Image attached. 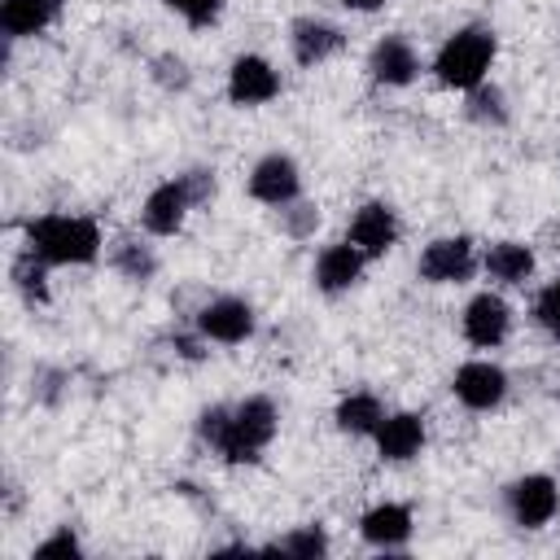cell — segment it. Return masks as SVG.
Here are the masks:
<instances>
[{"label":"cell","mask_w":560,"mask_h":560,"mask_svg":"<svg viewBox=\"0 0 560 560\" xmlns=\"http://www.w3.org/2000/svg\"><path fill=\"white\" fill-rule=\"evenodd\" d=\"M66 0H0V31L9 39H31L61 18Z\"/></svg>","instance_id":"cell-19"},{"label":"cell","mask_w":560,"mask_h":560,"mask_svg":"<svg viewBox=\"0 0 560 560\" xmlns=\"http://www.w3.org/2000/svg\"><path fill=\"white\" fill-rule=\"evenodd\" d=\"M538 271V254L525 241H490L481 249V276L494 289H521L525 280H534Z\"/></svg>","instance_id":"cell-17"},{"label":"cell","mask_w":560,"mask_h":560,"mask_svg":"<svg viewBox=\"0 0 560 560\" xmlns=\"http://www.w3.org/2000/svg\"><path fill=\"white\" fill-rule=\"evenodd\" d=\"M494 57H499V35H494V26L468 22V26L451 31V35L438 44L429 70H433V79H438L442 88H451V92H472V88H481V83L490 79Z\"/></svg>","instance_id":"cell-3"},{"label":"cell","mask_w":560,"mask_h":560,"mask_svg":"<svg viewBox=\"0 0 560 560\" xmlns=\"http://www.w3.org/2000/svg\"><path fill=\"white\" fill-rule=\"evenodd\" d=\"M109 267L122 280H131V284H149L158 276V254H153V245L127 236V241H114L109 245Z\"/></svg>","instance_id":"cell-21"},{"label":"cell","mask_w":560,"mask_h":560,"mask_svg":"<svg viewBox=\"0 0 560 560\" xmlns=\"http://www.w3.org/2000/svg\"><path fill=\"white\" fill-rule=\"evenodd\" d=\"M153 79L162 83V88H175V92H184L188 88V66H184V57H171V52H162L158 61H153Z\"/></svg>","instance_id":"cell-29"},{"label":"cell","mask_w":560,"mask_h":560,"mask_svg":"<svg viewBox=\"0 0 560 560\" xmlns=\"http://www.w3.org/2000/svg\"><path fill=\"white\" fill-rule=\"evenodd\" d=\"M508 385L512 381L494 359H464L455 368V376H451V394L468 411H494L508 398Z\"/></svg>","instance_id":"cell-11"},{"label":"cell","mask_w":560,"mask_h":560,"mask_svg":"<svg viewBox=\"0 0 560 560\" xmlns=\"http://www.w3.org/2000/svg\"><path fill=\"white\" fill-rule=\"evenodd\" d=\"M368 74L381 88H411L420 79V52L407 35H381L368 48Z\"/></svg>","instance_id":"cell-13"},{"label":"cell","mask_w":560,"mask_h":560,"mask_svg":"<svg viewBox=\"0 0 560 560\" xmlns=\"http://www.w3.org/2000/svg\"><path fill=\"white\" fill-rule=\"evenodd\" d=\"M249 197L258 206H271V210L298 201L302 197V166H298V158H289L280 149L276 153H262L249 166Z\"/></svg>","instance_id":"cell-12"},{"label":"cell","mask_w":560,"mask_h":560,"mask_svg":"<svg viewBox=\"0 0 560 560\" xmlns=\"http://www.w3.org/2000/svg\"><path fill=\"white\" fill-rule=\"evenodd\" d=\"M341 48H346V35H341V26L328 22V18H298V22L289 26V52H293V61H298L302 70H315V66L332 61Z\"/></svg>","instance_id":"cell-16"},{"label":"cell","mask_w":560,"mask_h":560,"mask_svg":"<svg viewBox=\"0 0 560 560\" xmlns=\"http://www.w3.org/2000/svg\"><path fill=\"white\" fill-rule=\"evenodd\" d=\"M328 529L324 525H298V529H289V534H280L267 551H280V556H298V560H319V556H328Z\"/></svg>","instance_id":"cell-23"},{"label":"cell","mask_w":560,"mask_h":560,"mask_svg":"<svg viewBox=\"0 0 560 560\" xmlns=\"http://www.w3.org/2000/svg\"><path fill=\"white\" fill-rule=\"evenodd\" d=\"M503 512L516 529H542L560 512V481L551 472H521L503 486Z\"/></svg>","instance_id":"cell-4"},{"label":"cell","mask_w":560,"mask_h":560,"mask_svg":"<svg viewBox=\"0 0 560 560\" xmlns=\"http://www.w3.org/2000/svg\"><path fill=\"white\" fill-rule=\"evenodd\" d=\"M223 88H228V101H232V105L258 109V105H267V101L280 96L284 79H280V70H276V61H267L262 52H241V57H232Z\"/></svg>","instance_id":"cell-8"},{"label":"cell","mask_w":560,"mask_h":560,"mask_svg":"<svg viewBox=\"0 0 560 560\" xmlns=\"http://www.w3.org/2000/svg\"><path fill=\"white\" fill-rule=\"evenodd\" d=\"M175 18H184L188 26H214L228 9V0H162Z\"/></svg>","instance_id":"cell-26"},{"label":"cell","mask_w":560,"mask_h":560,"mask_svg":"<svg viewBox=\"0 0 560 560\" xmlns=\"http://www.w3.org/2000/svg\"><path fill=\"white\" fill-rule=\"evenodd\" d=\"M280 433V411L267 394H249L241 402H214L197 416V438L232 468L258 464Z\"/></svg>","instance_id":"cell-1"},{"label":"cell","mask_w":560,"mask_h":560,"mask_svg":"<svg viewBox=\"0 0 560 560\" xmlns=\"http://www.w3.org/2000/svg\"><path fill=\"white\" fill-rule=\"evenodd\" d=\"M372 442H376L381 464H411L429 442V424L420 411H385Z\"/></svg>","instance_id":"cell-14"},{"label":"cell","mask_w":560,"mask_h":560,"mask_svg":"<svg viewBox=\"0 0 560 560\" xmlns=\"http://www.w3.org/2000/svg\"><path fill=\"white\" fill-rule=\"evenodd\" d=\"M9 280H13V289L35 306V302H48V262L39 258V254H31L26 245H22V254L9 262Z\"/></svg>","instance_id":"cell-22"},{"label":"cell","mask_w":560,"mask_h":560,"mask_svg":"<svg viewBox=\"0 0 560 560\" xmlns=\"http://www.w3.org/2000/svg\"><path fill=\"white\" fill-rule=\"evenodd\" d=\"M402 236V223H398V210L389 201H363L354 214H350V228H346V241L368 258H385Z\"/></svg>","instance_id":"cell-10"},{"label":"cell","mask_w":560,"mask_h":560,"mask_svg":"<svg viewBox=\"0 0 560 560\" xmlns=\"http://www.w3.org/2000/svg\"><path fill=\"white\" fill-rule=\"evenodd\" d=\"M459 332H464V341L477 346V350L503 346L508 332H512V306H508V298H503L499 289L472 293V298L464 302V311H459Z\"/></svg>","instance_id":"cell-7"},{"label":"cell","mask_w":560,"mask_h":560,"mask_svg":"<svg viewBox=\"0 0 560 560\" xmlns=\"http://www.w3.org/2000/svg\"><path fill=\"white\" fill-rule=\"evenodd\" d=\"M481 271V249L472 236L455 232V236H433L420 258H416V276L424 284H468Z\"/></svg>","instance_id":"cell-5"},{"label":"cell","mask_w":560,"mask_h":560,"mask_svg":"<svg viewBox=\"0 0 560 560\" xmlns=\"http://www.w3.org/2000/svg\"><path fill=\"white\" fill-rule=\"evenodd\" d=\"M22 245L31 254H39L48 267H92L105 254V236L96 228V219L88 214H35L22 228Z\"/></svg>","instance_id":"cell-2"},{"label":"cell","mask_w":560,"mask_h":560,"mask_svg":"<svg viewBox=\"0 0 560 560\" xmlns=\"http://www.w3.org/2000/svg\"><path fill=\"white\" fill-rule=\"evenodd\" d=\"M192 328H197L206 341H214V346H241V341L254 337V328H258V311H254L249 298L219 293V298H210V302L192 315Z\"/></svg>","instance_id":"cell-6"},{"label":"cell","mask_w":560,"mask_h":560,"mask_svg":"<svg viewBox=\"0 0 560 560\" xmlns=\"http://www.w3.org/2000/svg\"><path fill=\"white\" fill-rule=\"evenodd\" d=\"M341 4H346V9H354V13H376L385 0H341Z\"/></svg>","instance_id":"cell-30"},{"label":"cell","mask_w":560,"mask_h":560,"mask_svg":"<svg viewBox=\"0 0 560 560\" xmlns=\"http://www.w3.org/2000/svg\"><path fill=\"white\" fill-rule=\"evenodd\" d=\"M31 556H39V560H57V556H61V560H79V556H83V542H79V534H74L70 525H57L44 542H35Z\"/></svg>","instance_id":"cell-28"},{"label":"cell","mask_w":560,"mask_h":560,"mask_svg":"<svg viewBox=\"0 0 560 560\" xmlns=\"http://www.w3.org/2000/svg\"><path fill=\"white\" fill-rule=\"evenodd\" d=\"M468 96V118L472 122H481V127H503L508 122V96H503V88H494V83H481V88H472V92H464Z\"/></svg>","instance_id":"cell-24"},{"label":"cell","mask_w":560,"mask_h":560,"mask_svg":"<svg viewBox=\"0 0 560 560\" xmlns=\"http://www.w3.org/2000/svg\"><path fill=\"white\" fill-rule=\"evenodd\" d=\"M192 210H197V201H192L184 175H171V179L153 184L149 197L140 201V228H144L149 236H175V232L188 223Z\"/></svg>","instance_id":"cell-9"},{"label":"cell","mask_w":560,"mask_h":560,"mask_svg":"<svg viewBox=\"0 0 560 560\" xmlns=\"http://www.w3.org/2000/svg\"><path fill=\"white\" fill-rule=\"evenodd\" d=\"M381 420H385V402L372 389H350L332 407V424L346 438H372L381 429Z\"/></svg>","instance_id":"cell-20"},{"label":"cell","mask_w":560,"mask_h":560,"mask_svg":"<svg viewBox=\"0 0 560 560\" xmlns=\"http://www.w3.org/2000/svg\"><path fill=\"white\" fill-rule=\"evenodd\" d=\"M276 214H280V228H284L289 236H298V241L319 228V206H311V201H302V197L289 201V206H280Z\"/></svg>","instance_id":"cell-27"},{"label":"cell","mask_w":560,"mask_h":560,"mask_svg":"<svg viewBox=\"0 0 560 560\" xmlns=\"http://www.w3.org/2000/svg\"><path fill=\"white\" fill-rule=\"evenodd\" d=\"M534 324H538L547 337L560 341V276L538 289V298H534Z\"/></svg>","instance_id":"cell-25"},{"label":"cell","mask_w":560,"mask_h":560,"mask_svg":"<svg viewBox=\"0 0 560 560\" xmlns=\"http://www.w3.org/2000/svg\"><path fill=\"white\" fill-rule=\"evenodd\" d=\"M411 534H416V516H411L407 503L385 499V503H372L359 516V538L376 551H402L411 542Z\"/></svg>","instance_id":"cell-15"},{"label":"cell","mask_w":560,"mask_h":560,"mask_svg":"<svg viewBox=\"0 0 560 560\" xmlns=\"http://www.w3.org/2000/svg\"><path fill=\"white\" fill-rule=\"evenodd\" d=\"M363 267H368V258H363L350 241H332V245H324V249H319L311 280H315V289H319V293L341 298V293H350V289L363 280Z\"/></svg>","instance_id":"cell-18"}]
</instances>
